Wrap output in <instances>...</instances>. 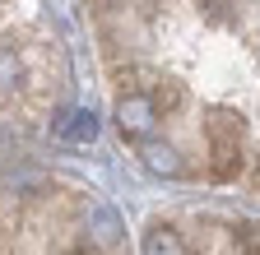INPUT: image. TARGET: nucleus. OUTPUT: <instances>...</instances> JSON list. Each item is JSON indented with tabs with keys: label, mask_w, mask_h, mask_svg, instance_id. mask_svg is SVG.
Returning a JSON list of instances; mask_svg holds the SVG:
<instances>
[{
	"label": "nucleus",
	"mask_w": 260,
	"mask_h": 255,
	"mask_svg": "<svg viewBox=\"0 0 260 255\" xmlns=\"http://www.w3.org/2000/svg\"><path fill=\"white\" fill-rule=\"evenodd\" d=\"M121 232H125V223H121V213L112 204H88L84 209V241H88V250H112L121 241Z\"/></svg>",
	"instance_id": "7ed1b4c3"
},
{
	"label": "nucleus",
	"mask_w": 260,
	"mask_h": 255,
	"mask_svg": "<svg viewBox=\"0 0 260 255\" xmlns=\"http://www.w3.org/2000/svg\"><path fill=\"white\" fill-rule=\"evenodd\" d=\"M153 125H158V107L149 102V93H121V102H116V130L125 139L149 144Z\"/></svg>",
	"instance_id": "f03ea898"
},
{
	"label": "nucleus",
	"mask_w": 260,
	"mask_h": 255,
	"mask_svg": "<svg viewBox=\"0 0 260 255\" xmlns=\"http://www.w3.org/2000/svg\"><path fill=\"white\" fill-rule=\"evenodd\" d=\"M149 102L158 107V116H168V112H177L181 102H186V93H181V84L177 79H149Z\"/></svg>",
	"instance_id": "6e6552de"
},
{
	"label": "nucleus",
	"mask_w": 260,
	"mask_h": 255,
	"mask_svg": "<svg viewBox=\"0 0 260 255\" xmlns=\"http://www.w3.org/2000/svg\"><path fill=\"white\" fill-rule=\"evenodd\" d=\"M251 176H255V190H260V158H255V167H251Z\"/></svg>",
	"instance_id": "f8f14e48"
},
{
	"label": "nucleus",
	"mask_w": 260,
	"mask_h": 255,
	"mask_svg": "<svg viewBox=\"0 0 260 255\" xmlns=\"http://www.w3.org/2000/svg\"><path fill=\"white\" fill-rule=\"evenodd\" d=\"M144 255H186V241L172 223H153L144 232Z\"/></svg>",
	"instance_id": "423d86ee"
},
{
	"label": "nucleus",
	"mask_w": 260,
	"mask_h": 255,
	"mask_svg": "<svg viewBox=\"0 0 260 255\" xmlns=\"http://www.w3.org/2000/svg\"><path fill=\"white\" fill-rule=\"evenodd\" d=\"M195 5H200V10L218 23V19H228V14H233V5H237V0H195Z\"/></svg>",
	"instance_id": "9b49d317"
},
{
	"label": "nucleus",
	"mask_w": 260,
	"mask_h": 255,
	"mask_svg": "<svg viewBox=\"0 0 260 255\" xmlns=\"http://www.w3.org/2000/svg\"><path fill=\"white\" fill-rule=\"evenodd\" d=\"M140 158H144V167H149L153 176H181V172H186L181 153H177L172 144H158V139H149V144L140 149Z\"/></svg>",
	"instance_id": "39448f33"
},
{
	"label": "nucleus",
	"mask_w": 260,
	"mask_h": 255,
	"mask_svg": "<svg viewBox=\"0 0 260 255\" xmlns=\"http://www.w3.org/2000/svg\"><path fill=\"white\" fill-rule=\"evenodd\" d=\"M98 130H103V125H98V112H88V107H79V112H70L60 125H56V135L65 139V144H93L98 139Z\"/></svg>",
	"instance_id": "20e7f679"
},
{
	"label": "nucleus",
	"mask_w": 260,
	"mask_h": 255,
	"mask_svg": "<svg viewBox=\"0 0 260 255\" xmlns=\"http://www.w3.org/2000/svg\"><path fill=\"white\" fill-rule=\"evenodd\" d=\"M205 135H209V176L214 181H233L242 172V139H246V116L233 107H209L205 116Z\"/></svg>",
	"instance_id": "f257e3e1"
},
{
	"label": "nucleus",
	"mask_w": 260,
	"mask_h": 255,
	"mask_svg": "<svg viewBox=\"0 0 260 255\" xmlns=\"http://www.w3.org/2000/svg\"><path fill=\"white\" fill-rule=\"evenodd\" d=\"M233 246H237L242 255H260V223H237Z\"/></svg>",
	"instance_id": "1a4fd4ad"
},
{
	"label": "nucleus",
	"mask_w": 260,
	"mask_h": 255,
	"mask_svg": "<svg viewBox=\"0 0 260 255\" xmlns=\"http://www.w3.org/2000/svg\"><path fill=\"white\" fill-rule=\"evenodd\" d=\"M5 186H14V195H42L47 190V172L28 167V163H14V167H5Z\"/></svg>",
	"instance_id": "0eeeda50"
},
{
	"label": "nucleus",
	"mask_w": 260,
	"mask_h": 255,
	"mask_svg": "<svg viewBox=\"0 0 260 255\" xmlns=\"http://www.w3.org/2000/svg\"><path fill=\"white\" fill-rule=\"evenodd\" d=\"M19 84V56L10 51V47H0V98Z\"/></svg>",
	"instance_id": "9d476101"
}]
</instances>
